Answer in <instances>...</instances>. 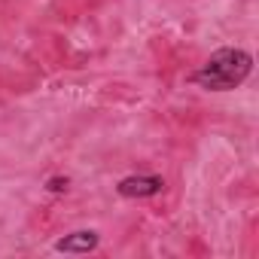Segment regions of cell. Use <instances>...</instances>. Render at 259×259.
<instances>
[{"mask_svg": "<svg viewBox=\"0 0 259 259\" xmlns=\"http://www.w3.org/2000/svg\"><path fill=\"white\" fill-rule=\"evenodd\" d=\"M250 70H253L250 52H244V49H220L192 73V82L207 89V92H232L250 76Z\"/></svg>", "mask_w": 259, "mask_h": 259, "instance_id": "6da1fadb", "label": "cell"}, {"mask_svg": "<svg viewBox=\"0 0 259 259\" xmlns=\"http://www.w3.org/2000/svg\"><path fill=\"white\" fill-rule=\"evenodd\" d=\"M165 189V177L159 174H135V177H122L116 183V192L122 198H153Z\"/></svg>", "mask_w": 259, "mask_h": 259, "instance_id": "7a4b0ae2", "label": "cell"}, {"mask_svg": "<svg viewBox=\"0 0 259 259\" xmlns=\"http://www.w3.org/2000/svg\"><path fill=\"white\" fill-rule=\"evenodd\" d=\"M98 244H101L98 232L79 229V232H70V235H64L61 241H55V250H58V253H89V250H95Z\"/></svg>", "mask_w": 259, "mask_h": 259, "instance_id": "3957f363", "label": "cell"}, {"mask_svg": "<svg viewBox=\"0 0 259 259\" xmlns=\"http://www.w3.org/2000/svg\"><path fill=\"white\" fill-rule=\"evenodd\" d=\"M67 186H70L67 177H49V180H46V189H49V192H67Z\"/></svg>", "mask_w": 259, "mask_h": 259, "instance_id": "277c9868", "label": "cell"}]
</instances>
